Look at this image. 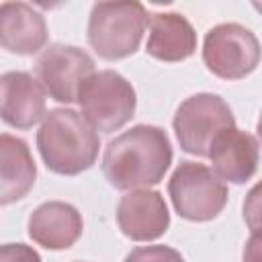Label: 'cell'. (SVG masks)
Listing matches in <instances>:
<instances>
[{"mask_svg": "<svg viewBox=\"0 0 262 262\" xmlns=\"http://www.w3.org/2000/svg\"><path fill=\"white\" fill-rule=\"evenodd\" d=\"M172 164V145L164 129L135 125L108 141L102 174L119 190H139L162 182Z\"/></svg>", "mask_w": 262, "mask_h": 262, "instance_id": "1", "label": "cell"}, {"mask_svg": "<svg viewBox=\"0 0 262 262\" xmlns=\"http://www.w3.org/2000/svg\"><path fill=\"white\" fill-rule=\"evenodd\" d=\"M37 147L47 170L76 176L96 164L100 139L84 115L74 108H53L37 131Z\"/></svg>", "mask_w": 262, "mask_h": 262, "instance_id": "2", "label": "cell"}, {"mask_svg": "<svg viewBox=\"0 0 262 262\" xmlns=\"http://www.w3.org/2000/svg\"><path fill=\"white\" fill-rule=\"evenodd\" d=\"M149 14L141 2H96L88 18V43L106 61L133 55L139 49Z\"/></svg>", "mask_w": 262, "mask_h": 262, "instance_id": "3", "label": "cell"}, {"mask_svg": "<svg viewBox=\"0 0 262 262\" xmlns=\"http://www.w3.org/2000/svg\"><path fill=\"white\" fill-rule=\"evenodd\" d=\"M78 104L86 121L100 133L125 127L135 115L137 96L127 78L115 70L94 72L80 88Z\"/></svg>", "mask_w": 262, "mask_h": 262, "instance_id": "4", "label": "cell"}, {"mask_svg": "<svg viewBox=\"0 0 262 262\" xmlns=\"http://www.w3.org/2000/svg\"><path fill=\"white\" fill-rule=\"evenodd\" d=\"M180 149L199 158H209L213 141L227 129L235 127L229 104L211 92L188 96L176 108L172 121Z\"/></svg>", "mask_w": 262, "mask_h": 262, "instance_id": "5", "label": "cell"}, {"mask_svg": "<svg viewBox=\"0 0 262 262\" xmlns=\"http://www.w3.org/2000/svg\"><path fill=\"white\" fill-rule=\"evenodd\" d=\"M176 213L188 221H211L227 203L225 182L205 164L180 162L168 180Z\"/></svg>", "mask_w": 262, "mask_h": 262, "instance_id": "6", "label": "cell"}, {"mask_svg": "<svg viewBox=\"0 0 262 262\" xmlns=\"http://www.w3.org/2000/svg\"><path fill=\"white\" fill-rule=\"evenodd\" d=\"M262 57L258 37L239 23H223L207 31L203 61L211 74L223 80H242L252 74Z\"/></svg>", "mask_w": 262, "mask_h": 262, "instance_id": "7", "label": "cell"}, {"mask_svg": "<svg viewBox=\"0 0 262 262\" xmlns=\"http://www.w3.org/2000/svg\"><path fill=\"white\" fill-rule=\"evenodd\" d=\"M35 72L53 100L72 104L78 100L82 84L94 74V59L76 45L53 43L37 57Z\"/></svg>", "mask_w": 262, "mask_h": 262, "instance_id": "8", "label": "cell"}, {"mask_svg": "<svg viewBox=\"0 0 262 262\" xmlns=\"http://www.w3.org/2000/svg\"><path fill=\"white\" fill-rule=\"evenodd\" d=\"M117 223L123 235L133 242H154L170 225V213L158 190H129L117 205Z\"/></svg>", "mask_w": 262, "mask_h": 262, "instance_id": "9", "label": "cell"}, {"mask_svg": "<svg viewBox=\"0 0 262 262\" xmlns=\"http://www.w3.org/2000/svg\"><path fill=\"white\" fill-rule=\"evenodd\" d=\"M45 88L29 72H6L0 78V115L16 129H31L47 115Z\"/></svg>", "mask_w": 262, "mask_h": 262, "instance_id": "10", "label": "cell"}, {"mask_svg": "<svg viewBox=\"0 0 262 262\" xmlns=\"http://www.w3.org/2000/svg\"><path fill=\"white\" fill-rule=\"evenodd\" d=\"M84 221L80 211L63 201H47L29 217L31 239L45 250H68L82 235Z\"/></svg>", "mask_w": 262, "mask_h": 262, "instance_id": "11", "label": "cell"}, {"mask_svg": "<svg viewBox=\"0 0 262 262\" xmlns=\"http://www.w3.org/2000/svg\"><path fill=\"white\" fill-rule=\"evenodd\" d=\"M209 160L213 172L231 184H244L250 180L258 168L260 145L258 139L237 127L223 131L211 145Z\"/></svg>", "mask_w": 262, "mask_h": 262, "instance_id": "12", "label": "cell"}, {"mask_svg": "<svg viewBox=\"0 0 262 262\" xmlns=\"http://www.w3.org/2000/svg\"><path fill=\"white\" fill-rule=\"evenodd\" d=\"M0 43L16 55H33L47 43V23L39 10L25 2L0 4Z\"/></svg>", "mask_w": 262, "mask_h": 262, "instance_id": "13", "label": "cell"}, {"mask_svg": "<svg viewBox=\"0 0 262 262\" xmlns=\"http://www.w3.org/2000/svg\"><path fill=\"white\" fill-rule=\"evenodd\" d=\"M145 51L160 61H184L196 51V33L178 12H156L149 16Z\"/></svg>", "mask_w": 262, "mask_h": 262, "instance_id": "14", "label": "cell"}, {"mask_svg": "<svg viewBox=\"0 0 262 262\" xmlns=\"http://www.w3.org/2000/svg\"><path fill=\"white\" fill-rule=\"evenodd\" d=\"M37 178V166L27 141L2 133L0 135V203L10 205L27 196Z\"/></svg>", "mask_w": 262, "mask_h": 262, "instance_id": "15", "label": "cell"}, {"mask_svg": "<svg viewBox=\"0 0 262 262\" xmlns=\"http://www.w3.org/2000/svg\"><path fill=\"white\" fill-rule=\"evenodd\" d=\"M125 262H184V258L170 246H141L131 250Z\"/></svg>", "mask_w": 262, "mask_h": 262, "instance_id": "16", "label": "cell"}, {"mask_svg": "<svg viewBox=\"0 0 262 262\" xmlns=\"http://www.w3.org/2000/svg\"><path fill=\"white\" fill-rule=\"evenodd\" d=\"M244 221L250 231H262V180L256 182L244 199Z\"/></svg>", "mask_w": 262, "mask_h": 262, "instance_id": "17", "label": "cell"}, {"mask_svg": "<svg viewBox=\"0 0 262 262\" xmlns=\"http://www.w3.org/2000/svg\"><path fill=\"white\" fill-rule=\"evenodd\" d=\"M0 262H41V258L27 244H4L0 248Z\"/></svg>", "mask_w": 262, "mask_h": 262, "instance_id": "18", "label": "cell"}, {"mask_svg": "<svg viewBox=\"0 0 262 262\" xmlns=\"http://www.w3.org/2000/svg\"><path fill=\"white\" fill-rule=\"evenodd\" d=\"M244 262H262V231H252L244 246Z\"/></svg>", "mask_w": 262, "mask_h": 262, "instance_id": "19", "label": "cell"}, {"mask_svg": "<svg viewBox=\"0 0 262 262\" xmlns=\"http://www.w3.org/2000/svg\"><path fill=\"white\" fill-rule=\"evenodd\" d=\"M256 131H258V137L262 141V113H260V119H258V125H256Z\"/></svg>", "mask_w": 262, "mask_h": 262, "instance_id": "20", "label": "cell"}, {"mask_svg": "<svg viewBox=\"0 0 262 262\" xmlns=\"http://www.w3.org/2000/svg\"><path fill=\"white\" fill-rule=\"evenodd\" d=\"M252 6H254L258 12H262V2H252Z\"/></svg>", "mask_w": 262, "mask_h": 262, "instance_id": "21", "label": "cell"}]
</instances>
